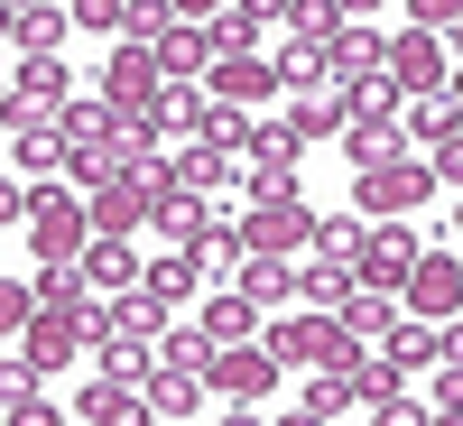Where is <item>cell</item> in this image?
<instances>
[{
  "label": "cell",
  "instance_id": "cell-4",
  "mask_svg": "<svg viewBox=\"0 0 463 426\" xmlns=\"http://www.w3.org/2000/svg\"><path fill=\"white\" fill-rule=\"evenodd\" d=\"M390 84H399L408 102H436V93L454 84V47L427 37V28H399V37H390Z\"/></svg>",
  "mask_w": 463,
  "mask_h": 426
},
{
  "label": "cell",
  "instance_id": "cell-21",
  "mask_svg": "<svg viewBox=\"0 0 463 426\" xmlns=\"http://www.w3.org/2000/svg\"><path fill=\"white\" fill-rule=\"evenodd\" d=\"M408 139L436 158L445 139H463V102H454V93H436V102H408Z\"/></svg>",
  "mask_w": 463,
  "mask_h": 426
},
{
  "label": "cell",
  "instance_id": "cell-41",
  "mask_svg": "<svg viewBox=\"0 0 463 426\" xmlns=\"http://www.w3.org/2000/svg\"><path fill=\"white\" fill-rule=\"evenodd\" d=\"M279 426H334V417H316V408H297V417H279Z\"/></svg>",
  "mask_w": 463,
  "mask_h": 426
},
{
  "label": "cell",
  "instance_id": "cell-9",
  "mask_svg": "<svg viewBox=\"0 0 463 426\" xmlns=\"http://www.w3.org/2000/svg\"><path fill=\"white\" fill-rule=\"evenodd\" d=\"M408 316H427V325H445V316H463V260L454 251H427V269L408 279Z\"/></svg>",
  "mask_w": 463,
  "mask_h": 426
},
{
  "label": "cell",
  "instance_id": "cell-27",
  "mask_svg": "<svg viewBox=\"0 0 463 426\" xmlns=\"http://www.w3.org/2000/svg\"><path fill=\"white\" fill-rule=\"evenodd\" d=\"M65 28H74V10H19V19H10L19 65H28V56H56V37H65Z\"/></svg>",
  "mask_w": 463,
  "mask_h": 426
},
{
  "label": "cell",
  "instance_id": "cell-6",
  "mask_svg": "<svg viewBox=\"0 0 463 426\" xmlns=\"http://www.w3.org/2000/svg\"><path fill=\"white\" fill-rule=\"evenodd\" d=\"M316 222H325V213H306L297 195H250L241 241H250V251H269V260H288V251H306V241H316Z\"/></svg>",
  "mask_w": 463,
  "mask_h": 426
},
{
  "label": "cell",
  "instance_id": "cell-29",
  "mask_svg": "<svg viewBox=\"0 0 463 426\" xmlns=\"http://www.w3.org/2000/svg\"><path fill=\"white\" fill-rule=\"evenodd\" d=\"M10 102H28V111H56V102H65V65H56V56H28Z\"/></svg>",
  "mask_w": 463,
  "mask_h": 426
},
{
  "label": "cell",
  "instance_id": "cell-18",
  "mask_svg": "<svg viewBox=\"0 0 463 426\" xmlns=\"http://www.w3.org/2000/svg\"><path fill=\"white\" fill-rule=\"evenodd\" d=\"M399 325H408V306H399V297H380V288H362L353 306H343V334H353V343H390Z\"/></svg>",
  "mask_w": 463,
  "mask_h": 426
},
{
  "label": "cell",
  "instance_id": "cell-40",
  "mask_svg": "<svg viewBox=\"0 0 463 426\" xmlns=\"http://www.w3.org/2000/svg\"><path fill=\"white\" fill-rule=\"evenodd\" d=\"M445 362H454V371H463V325H445Z\"/></svg>",
  "mask_w": 463,
  "mask_h": 426
},
{
  "label": "cell",
  "instance_id": "cell-10",
  "mask_svg": "<svg viewBox=\"0 0 463 426\" xmlns=\"http://www.w3.org/2000/svg\"><path fill=\"white\" fill-rule=\"evenodd\" d=\"M139 222H158V195H148L139 176H111V185H93V232H102V241H130Z\"/></svg>",
  "mask_w": 463,
  "mask_h": 426
},
{
  "label": "cell",
  "instance_id": "cell-8",
  "mask_svg": "<svg viewBox=\"0 0 463 426\" xmlns=\"http://www.w3.org/2000/svg\"><path fill=\"white\" fill-rule=\"evenodd\" d=\"M204 380H213V390H222L232 408H260L269 390H279V353H260V343H222Z\"/></svg>",
  "mask_w": 463,
  "mask_h": 426
},
{
  "label": "cell",
  "instance_id": "cell-45",
  "mask_svg": "<svg viewBox=\"0 0 463 426\" xmlns=\"http://www.w3.org/2000/svg\"><path fill=\"white\" fill-rule=\"evenodd\" d=\"M74 426H84V417H74Z\"/></svg>",
  "mask_w": 463,
  "mask_h": 426
},
{
  "label": "cell",
  "instance_id": "cell-36",
  "mask_svg": "<svg viewBox=\"0 0 463 426\" xmlns=\"http://www.w3.org/2000/svg\"><path fill=\"white\" fill-rule=\"evenodd\" d=\"M0 325H10V334H28V325H37V288H28V279L0 288Z\"/></svg>",
  "mask_w": 463,
  "mask_h": 426
},
{
  "label": "cell",
  "instance_id": "cell-16",
  "mask_svg": "<svg viewBox=\"0 0 463 426\" xmlns=\"http://www.w3.org/2000/svg\"><path fill=\"white\" fill-rule=\"evenodd\" d=\"M288 130H297V148H316V139H343V130H353V111H343V93H297V102H288Z\"/></svg>",
  "mask_w": 463,
  "mask_h": 426
},
{
  "label": "cell",
  "instance_id": "cell-31",
  "mask_svg": "<svg viewBox=\"0 0 463 426\" xmlns=\"http://www.w3.org/2000/svg\"><path fill=\"white\" fill-rule=\"evenodd\" d=\"M148 288H158L167 306H176V297H195V288H204V260H195V251H167V260H148Z\"/></svg>",
  "mask_w": 463,
  "mask_h": 426
},
{
  "label": "cell",
  "instance_id": "cell-25",
  "mask_svg": "<svg viewBox=\"0 0 463 426\" xmlns=\"http://www.w3.org/2000/svg\"><path fill=\"white\" fill-rule=\"evenodd\" d=\"M260 19H279V10H213V19H204L213 65H222V56H250V47H260Z\"/></svg>",
  "mask_w": 463,
  "mask_h": 426
},
{
  "label": "cell",
  "instance_id": "cell-33",
  "mask_svg": "<svg viewBox=\"0 0 463 426\" xmlns=\"http://www.w3.org/2000/svg\"><path fill=\"white\" fill-rule=\"evenodd\" d=\"M399 84H390V74H371V84H353V93H343V111H353V121H399Z\"/></svg>",
  "mask_w": 463,
  "mask_h": 426
},
{
  "label": "cell",
  "instance_id": "cell-11",
  "mask_svg": "<svg viewBox=\"0 0 463 426\" xmlns=\"http://www.w3.org/2000/svg\"><path fill=\"white\" fill-rule=\"evenodd\" d=\"M74 417H84V426H158V408H148V380H93V390H84V408H74Z\"/></svg>",
  "mask_w": 463,
  "mask_h": 426
},
{
  "label": "cell",
  "instance_id": "cell-12",
  "mask_svg": "<svg viewBox=\"0 0 463 426\" xmlns=\"http://www.w3.org/2000/svg\"><path fill=\"white\" fill-rule=\"evenodd\" d=\"M279 84H288L279 56H222V65H213V102H222V111H250V102H269Z\"/></svg>",
  "mask_w": 463,
  "mask_h": 426
},
{
  "label": "cell",
  "instance_id": "cell-2",
  "mask_svg": "<svg viewBox=\"0 0 463 426\" xmlns=\"http://www.w3.org/2000/svg\"><path fill=\"white\" fill-rule=\"evenodd\" d=\"M28 232H37V269H74V260L102 241V232H93V204H65V195H47V185H37Z\"/></svg>",
  "mask_w": 463,
  "mask_h": 426
},
{
  "label": "cell",
  "instance_id": "cell-35",
  "mask_svg": "<svg viewBox=\"0 0 463 426\" xmlns=\"http://www.w3.org/2000/svg\"><path fill=\"white\" fill-rule=\"evenodd\" d=\"M74 28H102V37L130 47V10H121V0H74Z\"/></svg>",
  "mask_w": 463,
  "mask_h": 426
},
{
  "label": "cell",
  "instance_id": "cell-13",
  "mask_svg": "<svg viewBox=\"0 0 463 426\" xmlns=\"http://www.w3.org/2000/svg\"><path fill=\"white\" fill-rule=\"evenodd\" d=\"M204 390H213V380H204L195 362H167V353H158V371H148V408H158V426L195 417V408H204Z\"/></svg>",
  "mask_w": 463,
  "mask_h": 426
},
{
  "label": "cell",
  "instance_id": "cell-39",
  "mask_svg": "<svg viewBox=\"0 0 463 426\" xmlns=\"http://www.w3.org/2000/svg\"><path fill=\"white\" fill-rule=\"evenodd\" d=\"M10 426H74V417H56L47 399H37V408H10Z\"/></svg>",
  "mask_w": 463,
  "mask_h": 426
},
{
  "label": "cell",
  "instance_id": "cell-32",
  "mask_svg": "<svg viewBox=\"0 0 463 426\" xmlns=\"http://www.w3.org/2000/svg\"><path fill=\"white\" fill-rule=\"evenodd\" d=\"M362 251H371V232H362L353 213H325V222H316V260H353V269H362Z\"/></svg>",
  "mask_w": 463,
  "mask_h": 426
},
{
  "label": "cell",
  "instance_id": "cell-19",
  "mask_svg": "<svg viewBox=\"0 0 463 426\" xmlns=\"http://www.w3.org/2000/svg\"><path fill=\"white\" fill-rule=\"evenodd\" d=\"M158 74H167V84H185V74H213V37L176 19V28L158 37Z\"/></svg>",
  "mask_w": 463,
  "mask_h": 426
},
{
  "label": "cell",
  "instance_id": "cell-42",
  "mask_svg": "<svg viewBox=\"0 0 463 426\" xmlns=\"http://www.w3.org/2000/svg\"><path fill=\"white\" fill-rule=\"evenodd\" d=\"M222 426H260V408H232V417H222Z\"/></svg>",
  "mask_w": 463,
  "mask_h": 426
},
{
  "label": "cell",
  "instance_id": "cell-14",
  "mask_svg": "<svg viewBox=\"0 0 463 426\" xmlns=\"http://www.w3.org/2000/svg\"><path fill=\"white\" fill-rule=\"evenodd\" d=\"M74 343H93V334H84V316H37V325L19 334V362H37V371H65V362H74Z\"/></svg>",
  "mask_w": 463,
  "mask_h": 426
},
{
  "label": "cell",
  "instance_id": "cell-5",
  "mask_svg": "<svg viewBox=\"0 0 463 426\" xmlns=\"http://www.w3.org/2000/svg\"><path fill=\"white\" fill-rule=\"evenodd\" d=\"M176 84H167V74H158V47H111L102 56V102L111 111H158Z\"/></svg>",
  "mask_w": 463,
  "mask_h": 426
},
{
  "label": "cell",
  "instance_id": "cell-15",
  "mask_svg": "<svg viewBox=\"0 0 463 426\" xmlns=\"http://www.w3.org/2000/svg\"><path fill=\"white\" fill-rule=\"evenodd\" d=\"M297 288H306L316 316H343V306L362 297V269H353V260H316V269H297Z\"/></svg>",
  "mask_w": 463,
  "mask_h": 426
},
{
  "label": "cell",
  "instance_id": "cell-1",
  "mask_svg": "<svg viewBox=\"0 0 463 426\" xmlns=\"http://www.w3.org/2000/svg\"><path fill=\"white\" fill-rule=\"evenodd\" d=\"M269 353L297 362V371H353V362H362V343L343 334V316H316V306H306V316H288L279 334H269Z\"/></svg>",
  "mask_w": 463,
  "mask_h": 426
},
{
  "label": "cell",
  "instance_id": "cell-38",
  "mask_svg": "<svg viewBox=\"0 0 463 426\" xmlns=\"http://www.w3.org/2000/svg\"><path fill=\"white\" fill-rule=\"evenodd\" d=\"M427 167H436V185H463V139H445V148H436Z\"/></svg>",
  "mask_w": 463,
  "mask_h": 426
},
{
  "label": "cell",
  "instance_id": "cell-26",
  "mask_svg": "<svg viewBox=\"0 0 463 426\" xmlns=\"http://www.w3.org/2000/svg\"><path fill=\"white\" fill-rule=\"evenodd\" d=\"M399 380H408V371H399L390 353H362V362H353V408H371V417H380V408L399 399Z\"/></svg>",
  "mask_w": 463,
  "mask_h": 426
},
{
  "label": "cell",
  "instance_id": "cell-17",
  "mask_svg": "<svg viewBox=\"0 0 463 426\" xmlns=\"http://www.w3.org/2000/svg\"><path fill=\"white\" fill-rule=\"evenodd\" d=\"M74 269H84V279H93L102 297H130V288H148V269L130 260V241H93V251L74 260Z\"/></svg>",
  "mask_w": 463,
  "mask_h": 426
},
{
  "label": "cell",
  "instance_id": "cell-20",
  "mask_svg": "<svg viewBox=\"0 0 463 426\" xmlns=\"http://www.w3.org/2000/svg\"><path fill=\"white\" fill-rule=\"evenodd\" d=\"M232 288H241L250 306H288V288H297V269H288V260H269V251H250L241 269H232Z\"/></svg>",
  "mask_w": 463,
  "mask_h": 426
},
{
  "label": "cell",
  "instance_id": "cell-24",
  "mask_svg": "<svg viewBox=\"0 0 463 426\" xmlns=\"http://www.w3.org/2000/svg\"><path fill=\"white\" fill-rule=\"evenodd\" d=\"M204 334H213V343H260V306H250L241 288H222V297L204 306Z\"/></svg>",
  "mask_w": 463,
  "mask_h": 426
},
{
  "label": "cell",
  "instance_id": "cell-3",
  "mask_svg": "<svg viewBox=\"0 0 463 426\" xmlns=\"http://www.w3.org/2000/svg\"><path fill=\"white\" fill-rule=\"evenodd\" d=\"M427 195H436V167H427V158H390V167H371V176L353 185V204H362L371 222H408Z\"/></svg>",
  "mask_w": 463,
  "mask_h": 426
},
{
  "label": "cell",
  "instance_id": "cell-37",
  "mask_svg": "<svg viewBox=\"0 0 463 426\" xmlns=\"http://www.w3.org/2000/svg\"><path fill=\"white\" fill-rule=\"evenodd\" d=\"M380 426H436V408H417V399H390V408H380Z\"/></svg>",
  "mask_w": 463,
  "mask_h": 426
},
{
  "label": "cell",
  "instance_id": "cell-43",
  "mask_svg": "<svg viewBox=\"0 0 463 426\" xmlns=\"http://www.w3.org/2000/svg\"><path fill=\"white\" fill-rule=\"evenodd\" d=\"M445 93H454V102H463V65H454V84H445Z\"/></svg>",
  "mask_w": 463,
  "mask_h": 426
},
{
  "label": "cell",
  "instance_id": "cell-44",
  "mask_svg": "<svg viewBox=\"0 0 463 426\" xmlns=\"http://www.w3.org/2000/svg\"><path fill=\"white\" fill-rule=\"evenodd\" d=\"M454 232H463V204H454Z\"/></svg>",
  "mask_w": 463,
  "mask_h": 426
},
{
  "label": "cell",
  "instance_id": "cell-34",
  "mask_svg": "<svg viewBox=\"0 0 463 426\" xmlns=\"http://www.w3.org/2000/svg\"><path fill=\"white\" fill-rule=\"evenodd\" d=\"M84 269H37V297H47V316H84Z\"/></svg>",
  "mask_w": 463,
  "mask_h": 426
},
{
  "label": "cell",
  "instance_id": "cell-23",
  "mask_svg": "<svg viewBox=\"0 0 463 426\" xmlns=\"http://www.w3.org/2000/svg\"><path fill=\"white\" fill-rule=\"evenodd\" d=\"M380 353H390L399 371H427V362H445V325H427V316H408L390 343H380Z\"/></svg>",
  "mask_w": 463,
  "mask_h": 426
},
{
  "label": "cell",
  "instance_id": "cell-30",
  "mask_svg": "<svg viewBox=\"0 0 463 426\" xmlns=\"http://www.w3.org/2000/svg\"><path fill=\"white\" fill-rule=\"evenodd\" d=\"M195 260H204V269H241V260H250V241H241V222H222V213H204V232H195Z\"/></svg>",
  "mask_w": 463,
  "mask_h": 426
},
{
  "label": "cell",
  "instance_id": "cell-7",
  "mask_svg": "<svg viewBox=\"0 0 463 426\" xmlns=\"http://www.w3.org/2000/svg\"><path fill=\"white\" fill-rule=\"evenodd\" d=\"M427 269V251H417V232L408 222H371V251H362V288L380 297H408V279Z\"/></svg>",
  "mask_w": 463,
  "mask_h": 426
},
{
  "label": "cell",
  "instance_id": "cell-22",
  "mask_svg": "<svg viewBox=\"0 0 463 426\" xmlns=\"http://www.w3.org/2000/svg\"><path fill=\"white\" fill-rule=\"evenodd\" d=\"M232 176V148H213V139H195V148H185V158H176V195H213V185Z\"/></svg>",
  "mask_w": 463,
  "mask_h": 426
},
{
  "label": "cell",
  "instance_id": "cell-28",
  "mask_svg": "<svg viewBox=\"0 0 463 426\" xmlns=\"http://www.w3.org/2000/svg\"><path fill=\"white\" fill-rule=\"evenodd\" d=\"M343 148H353V167L371 176V167H390V158H408V139L390 130V121H353V130H343Z\"/></svg>",
  "mask_w": 463,
  "mask_h": 426
}]
</instances>
